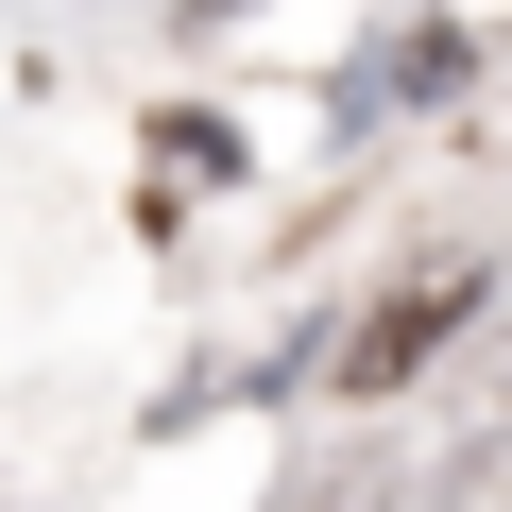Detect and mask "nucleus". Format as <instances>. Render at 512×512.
Listing matches in <instances>:
<instances>
[{
  "label": "nucleus",
  "mask_w": 512,
  "mask_h": 512,
  "mask_svg": "<svg viewBox=\"0 0 512 512\" xmlns=\"http://www.w3.org/2000/svg\"><path fill=\"white\" fill-rule=\"evenodd\" d=\"M461 325H478V274H461V256H444V274H410V291H376V308H359V342H342V393H393V376H427Z\"/></svg>",
  "instance_id": "f257e3e1"
}]
</instances>
